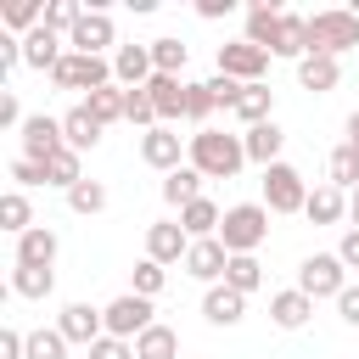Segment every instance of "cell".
Masks as SVG:
<instances>
[{"mask_svg": "<svg viewBox=\"0 0 359 359\" xmlns=\"http://www.w3.org/2000/svg\"><path fill=\"white\" fill-rule=\"evenodd\" d=\"M337 314H342L348 325H359V286H348V292L337 297Z\"/></svg>", "mask_w": 359, "mask_h": 359, "instance_id": "obj_50", "label": "cell"}, {"mask_svg": "<svg viewBox=\"0 0 359 359\" xmlns=\"http://www.w3.org/2000/svg\"><path fill=\"white\" fill-rule=\"evenodd\" d=\"M264 236H269V208H264V202H236V208H224L219 241H224L230 258H236V252H258Z\"/></svg>", "mask_w": 359, "mask_h": 359, "instance_id": "obj_4", "label": "cell"}, {"mask_svg": "<svg viewBox=\"0 0 359 359\" xmlns=\"http://www.w3.org/2000/svg\"><path fill=\"white\" fill-rule=\"evenodd\" d=\"M224 269H230V252H224V241H219V236L191 241V252H185V275H191V280L219 286V280H224Z\"/></svg>", "mask_w": 359, "mask_h": 359, "instance_id": "obj_15", "label": "cell"}, {"mask_svg": "<svg viewBox=\"0 0 359 359\" xmlns=\"http://www.w3.org/2000/svg\"><path fill=\"white\" fill-rule=\"evenodd\" d=\"M208 84H213V101H219L224 112H236V95H241V84H236V79H224V73H213Z\"/></svg>", "mask_w": 359, "mask_h": 359, "instance_id": "obj_47", "label": "cell"}, {"mask_svg": "<svg viewBox=\"0 0 359 359\" xmlns=\"http://www.w3.org/2000/svg\"><path fill=\"white\" fill-rule=\"evenodd\" d=\"M62 135H67V146L84 157V151H95V140H101V123H95V118H90V107L79 101L73 112H62Z\"/></svg>", "mask_w": 359, "mask_h": 359, "instance_id": "obj_26", "label": "cell"}, {"mask_svg": "<svg viewBox=\"0 0 359 359\" xmlns=\"http://www.w3.org/2000/svg\"><path fill=\"white\" fill-rule=\"evenodd\" d=\"M337 258H342L348 269H359V230H348V236L337 241Z\"/></svg>", "mask_w": 359, "mask_h": 359, "instance_id": "obj_51", "label": "cell"}, {"mask_svg": "<svg viewBox=\"0 0 359 359\" xmlns=\"http://www.w3.org/2000/svg\"><path fill=\"white\" fill-rule=\"evenodd\" d=\"M151 107H157V123H180L185 118V101H191V84H180L174 73H151Z\"/></svg>", "mask_w": 359, "mask_h": 359, "instance_id": "obj_18", "label": "cell"}, {"mask_svg": "<svg viewBox=\"0 0 359 359\" xmlns=\"http://www.w3.org/2000/svg\"><path fill=\"white\" fill-rule=\"evenodd\" d=\"M50 84L56 90H107L112 84V62L107 56H84V50H67L56 67H50Z\"/></svg>", "mask_w": 359, "mask_h": 359, "instance_id": "obj_5", "label": "cell"}, {"mask_svg": "<svg viewBox=\"0 0 359 359\" xmlns=\"http://www.w3.org/2000/svg\"><path fill=\"white\" fill-rule=\"evenodd\" d=\"M84 107H90V118L107 129V123H118V118H123V107H129V90H123V84H107V90L84 95Z\"/></svg>", "mask_w": 359, "mask_h": 359, "instance_id": "obj_31", "label": "cell"}, {"mask_svg": "<svg viewBox=\"0 0 359 359\" xmlns=\"http://www.w3.org/2000/svg\"><path fill=\"white\" fill-rule=\"evenodd\" d=\"M22 123H28V118H22V107H17V95L6 90V95H0V129H22Z\"/></svg>", "mask_w": 359, "mask_h": 359, "instance_id": "obj_49", "label": "cell"}, {"mask_svg": "<svg viewBox=\"0 0 359 359\" xmlns=\"http://www.w3.org/2000/svg\"><path fill=\"white\" fill-rule=\"evenodd\" d=\"M224 286H236L241 297H252V292L264 286V264H258V252H236L230 269H224Z\"/></svg>", "mask_w": 359, "mask_h": 359, "instance_id": "obj_32", "label": "cell"}, {"mask_svg": "<svg viewBox=\"0 0 359 359\" xmlns=\"http://www.w3.org/2000/svg\"><path fill=\"white\" fill-rule=\"evenodd\" d=\"M325 185H337V191H353V185H359V157H353L348 140L325 157Z\"/></svg>", "mask_w": 359, "mask_h": 359, "instance_id": "obj_33", "label": "cell"}, {"mask_svg": "<svg viewBox=\"0 0 359 359\" xmlns=\"http://www.w3.org/2000/svg\"><path fill=\"white\" fill-rule=\"evenodd\" d=\"M348 146H359V112L348 118Z\"/></svg>", "mask_w": 359, "mask_h": 359, "instance_id": "obj_54", "label": "cell"}, {"mask_svg": "<svg viewBox=\"0 0 359 359\" xmlns=\"http://www.w3.org/2000/svg\"><path fill=\"white\" fill-rule=\"evenodd\" d=\"M297 292H309L314 303H320V297H342V292H348V264H342L337 252H309V258L297 264Z\"/></svg>", "mask_w": 359, "mask_h": 359, "instance_id": "obj_6", "label": "cell"}, {"mask_svg": "<svg viewBox=\"0 0 359 359\" xmlns=\"http://www.w3.org/2000/svg\"><path fill=\"white\" fill-rule=\"evenodd\" d=\"M56 331H62L67 342H79V348H95V342L107 337V314L90 309V303H67V309L56 314Z\"/></svg>", "mask_w": 359, "mask_h": 359, "instance_id": "obj_12", "label": "cell"}, {"mask_svg": "<svg viewBox=\"0 0 359 359\" xmlns=\"http://www.w3.org/2000/svg\"><path fill=\"white\" fill-rule=\"evenodd\" d=\"M123 118H129L135 129H157V107H151V90H129V107H123Z\"/></svg>", "mask_w": 359, "mask_h": 359, "instance_id": "obj_42", "label": "cell"}, {"mask_svg": "<svg viewBox=\"0 0 359 359\" xmlns=\"http://www.w3.org/2000/svg\"><path fill=\"white\" fill-rule=\"evenodd\" d=\"M0 230H11V236H28L34 230V208H28L22 191H6L0 196Z\"/></svg>", "mask_w": 359, "mask_h": 359, "instance_id": "obj_34", "label": "cell"}, {"mask_svg": "<svg viewBox=\"0 0 359 359\" xmlns=\"http://www.w3.org/2000/svg\"><path fill=\"white\" fill-rule=\"evenodd\" d=\"M79 17H84V6H79V0H45V28H50V34H62V39H67V34L79 28Z\"/></svg>", "mask_w": 359, "mask_h": 359, "instance_id": "obj_39", "label": "cell"}, {"mask_svg": "<svg viewBox=\"0 0 359 359\" xmlns=\"http://www.w3.org/2000/svg\"><path fill=\"white\" fill-rule=\"evenodd\" d=\"M151 45H118L112 50V84H123V90H146L151 84Z\"/></svg>", "mask_w": 359, "mask_h": 359, "instance_id": "obj_13", "label": "cell"}, {"mask_svg": "<svg viewBox=\"0 0 359 359\" xmlns=\"http://www.w3.org/2000/svg\"><path fill=\"white\" fill-rule=\"evenodd\" d=\"M180 157H191V151L180 146V129H174V123H157V129H146V135H140V163H146V168L174 174V168H185Z\"/></svg>", "mask_w": 359, "mask_h": 359, "instance_id": "obj_10", "label": "cell"}, {"mask_svg": "<svg viewBox=\"0 0 359 359\" xmlns=\"http://www.w3.org/2000/svg\"><path fill=\"white\" fill-rule=\"evenodd\" d=\"M185 252H191V236H185L180 219H163V224L146 230V258H157L163 269H168V264H185Z\"/></svg>", "mask_w": 359, "mask_h": 359, "instance_id": "obj_14", "label": "cell"}, {"mask_svg": "<svg viewBox=\"0 0 359 359\" xmlns=\"http://www.w3.org/2000/svg\"><path fill=\"white\" fill-rule=\"evenodd\" d=\"M219 73L236 79V84H264V73H269V50H258V45H247V39L219 45Z\"/></svg>", "mask_w": 359, "mask_h": 359, "instance_id": "obj_9", "label": "cell"}, {"mask_svg": "<svg viewBox=\"0 0 359 359\" xmlns=\"http://www.w3.org/2000/svg\"><path fill=\"white\" fill-rule=\"evenodd\" d=\"M62 45H67V39H62V34H50V28L39 22L34 34H22V62H28V67H39V73H50V67L67 56Z\"/></svg>", "mask_w": 359, "mask_h": 359, "instance_id": "obj_20", "label": "cell"}, {"mask_svg": "<svg viewBox=\"0 0 359 359\" xmlns=\"http://www.w3.org/2000/svg\"><path fill=\"white\" fill-rule=\"evenodd\" d=\"M348 219H353V230H359V185L348 191Z\"/></svg>", "mask_w": 359, "mask_h": 359, "instance_id": "obj_53", "label": "cell"}, {"mask_svg": "<svg viewBox=\"0 0 359 359\" xmlns=\"http://www.w3.org/2000/svg\"><path fill=\"white\" fill-rule=\"evenodd\" d=\"M135 359H180V331L174 325H146L140 337H135Z\"/></svg>", "mask_w": 359, "mask_h": 359, "instance_id": "obj_27", "label": "cell"}, {"mask_svg": "<svg viewBox=\"0 0 359 359\" xmlns=\"http://www.w3.org/2000/svg\"><path fill=\"white\" fill-rule=\"evenodd\" d=\"M101 314H107V337H123V342H135L146 325H157V320H151V297H135V292L112 297Z\"/></svg>", "mask_w": 359, "mask_h": 359, "instance_id": "obj_8", "label": "cell"}, {"mask_svg": "<svg viewBox=\"0 0 359 359\" xmlns=\"http://www.w3.org/2000/svg\"><path fill=\"white\" fill-rule=\"evenodd\" d=\"M241 146H247V163H280V146H286V129L269 118V123H258V129H247L241 135Z\"/></svg>", "mask_w": 359, "mask_h": 359, "instance_id": "obj_22", "label": "cell"}, {"mask_svg": "<svg viewBox=\"0 0 359 359\" xmlns=\"http://www.w3.org/2000/svg\"><path fill=\"white\" fill-rule=\"evenodd\" d=\"M163 286H168V269H163L157 258H140V264L129 269V292H135V297H157Z\"/></svg>", "mask_w": 359, "mask_h": 359, "instance_id": "obj_35", "label": "cell"}, {"mask_svg": "<svg viewBox=\"0 0 359 359\" xmlns=\"http://www.w3.org/2000/svg\"><path fill=\"white\" fill-rule=\"evenodd\" d=\"M45 174H50V185H62V191H73L79 180H84V163H79V151L73 146H62L50 163H45Z\"/></svg>", "mask_w": 359, "mask_h": 359, "instance_id": "obj_37", "label": "cell"}, {"mask_svg": "<svg viewBox=\"0 0 359 359\" xmlns=\"http://www.w3.org/2000/svg\"><path fill=\"white\" fill-rule=\"evenodd\" d=\"M107 45H118V28H112V17H107V11H84V17H79V28L67 34V50H84V56H101Z\"/></svg>", "mask_w": 359, "mask_h": 359, "instance_id": "obj_16", "label": "cell"}, {"mask_svg": "<svg viewBox=\"0 0 359 359\" xmlns=\"http://www.w3.org/2000/svg\"><path fill=\"white\" fill-rule=\"evenodd\" d=\"M67 337L50 325V331H28V359H67Z\"/></svg>", "mask_w": 359, "mask_h": 359, "instance_id": "obj_40", "label": "cell"}, {"mask_svg": "<svg viewBox=\"0 0 359 359\" xmlns=\"http://www.w3.org/2000/svg\"><path fill=\"white\" fill-rule=\"evenodd\" d=\"M0 22H6V34H34V28L45 22V6H39V0H11Z\"/></svg>", "mask_w": 359, "mask_h": 359, "instance_id": "obj_36", "label": "cell"}, {"mask_svg": "<svg viewBox=\"0 0 359 359\" xmlns=\"http://www.w3.org/2000/svg\"><path fill=\"white\" fill-rule=\"evenodd\" d=\"M353 11H359V6H353Z\"/></svg>", "mask_w": 359, "mask_h": 359, "instance_id": "obj_55", "label": "cell"}, {"mask_svg": "<svg viewBox=\"0 0 359 359\" xmlns=\"http://www.w3.org/2000/svg\"><path fill=\"white\" fill-rule=\"evenodd\" d=\"M17 62H22V39L17 34H0V73H11Z\"/></svg>", "mask_w": 359, "mask_h": 359, "instance_id": "obj_48", "label": "cell"}, {"mask_svg": "<svg viewBox=\"0 0 359 359\" xmlns=\"http://www.w3.org/2000/svg\"><path fill=\"white\" fill-rule=\"evenodd\" d=\"M264 208L269 213H303L309 208V185L292 163H269L264 168Z\"/></svg>", "mask_w": 359, "mask_h": 359, "instance_id": "obj_7", "label": "cell"}, {"mask_svg": "<svg viewBox=\"0 0 359 359\" xmlns=\"http://www.w3.org/2000/svg\"><path fill=\"white\" fill-rule=\"evenodd\" d=\"M309 314H314V297H309V292H297V286L269 297V320H275L280 331H303V325H309Z\"/></svg>", "mask_w": 359, "mask_h": 359, "instance_id": "obj_21", "label": "cell"}, {"mask_svg": "<svg viewBox=\"0 0 359 359\" xmlns=\"http://www.w3.org/2000/svg\"><path fill=\"white\" fill-rule=\"evenodd\" d=\"M236 118H241L247 129L269 123V118H275V90H269V84H241V95H236Z\"/></svg>", "mask_w": 359, "mask_h": 359, "instance_id": "obj_23", "label": "cell"}, {"mask_svg": "<svg viewBox=\"0 0 359 359\" xmlns=\"http://www.w3.org/2000/svg\"><path fill=\"white\" fill-rule=\"evenodd\" d=\"M67 208H73L79 219H90V213H101V208H107V185H101V180H79V185L67 191Z\"/></svg>", "mask_w": 359, "mask_h": 359, "instance_id": "obj_38", "label": "cell"}, {"mask_svg": "<svg viewBox=\"0 0 359 359\" xmlns=\"http://www.w3.org/2000/svg\"><path fill=\"white\" fill-rule=\"evenodd\" d=\"M0 359H28V331L6 325V331H0Z\"/></svg>", "mask_w": 359, "mask_h": 359, "instance_id": "obj_45", "label": "cell"}, {"mask_svg": "<svg viewBox=\"0 0 359 359\" xmlns=\"http://www.w3.org/2000/svg\"><path fill=\"white\" fill-rule=\"evenodd\" d=\"M56 252H62L56 230H50V224H34L28 236H17V252H11V264H28V269H56Z\"/></svg>", "mask_w": 359, "mask_h": 359, "instance_id": "obj_17", "label": "cell"}, {"mask_svg": "<svg viewBox=\"0 0 359 359\" xmlns=\"http://www.w3.org/2000/svg\"><path fill=\"white\" fill-rule=\"evenodd\" d=\"M163 202L168 208H191V202H202V174L185 163V168H174V174H163Z\"/></svg>", "mask_w": 359, "mask_h": 359, "instance_id": "obj_28", "label": "cell"}, {"mask_svg": "<svg viewBox=\"0 0 359 359\" xmlns=\"http://www.w3.org/2000/svg\"><path fill=\"white\" fill-rule=\"evenodd\" d=\"M11 292H17V297H28V303H39V297H50V292H56V269L11 264Z\"/></svg>", "mask_w": 359, "mask_h": 359, "instance_id": "obj_30", "label": "cell"}, {"mask_svg": "<svg viewBox=\"0 0 359 359\" xmlns=\"http://www.w3.org/2000/svg\"><path fill=\"white\" fill-rule=\"evenodd\" d=\"M230 11H236V0H196V17H208V22L213 17H230Z\"/></svg>", "mask_w": 359, "mask_h": 359, "instance_id": "obj_52", "label": "cell"}, {"mask_svg": "<svg viewBox=\"0 0 359 359\" xmlns=\"http://www.w3.org/2000/svg\"><path fill=\"white\" fill-rule=\"evenodd\" d=\"M11 180H17V191H28V185H50L45 163H28V157H17V163H11Z\"/></svg>", "mask_w": 359, "mask_h": 359, "instance_id": "obj_44", "label": "cell"}, {"mask_svg": "<svg viewBox=\"0 0 359 359\" xmlns=\"http://www.w3.org/2000/svg\"><path fill=\"white\" fill-rule=\"evenodd\" d=\"M180 224H185V236L191 241H208V236H219V224H224V213H219V202H191V208H180Z\"/></svg>", "mask_w": 359, "mask_h": 359, "instance_id": "obj_29", "label": "cell"}, {"mask_svg": "<svg viewBox=\"0 0 359 359\" xmlns=\"http://www.w3.org/2000/svg\"><path fill=\"white\" fill-rule=\"evenodd\" d=\"M247 45L286 56V62H303L309 56V17H292L275 0H252L247 6Z\"/></svg>", "mask_w": 359, "mask_h": 359, "instance_id": "obj_1", "label": "cell"}, {"mask_svg": "<svg viewBox=\"0 0 359 359\" xmlns=\"http://www.w3.org/2000/svg\"><path fill=\"white\" fill-rule=\"evenodd\" d=\"M241 314H247V297L236 292V286H208V297H202V320L208 325H241Z\"/></svg>", "mask_w": 359, "mask_h": 359, "instance_id": "obj_19", "label": "cell"}, {"mask_svg": "<svg viewBox=\"0 0 359 359\" xmlns=\"http://www.w3.org/2000/svg\"><path fill=\"white\" fill-rule=\"evenodd\" d=\"M303 219H309V224H337V219H348V191H337V185H314Z\"/></svg>", "mask_w": 359, "mask_h": 359, "instance_id": "obj_24", "label": "cell"}, {"mask_svg": "<svg viewBox=\"0 0 359 359\" xmlns=\"http://www.w3.org/2000/svg\"><path fill=\"white\" fill-rule=\"evenodd\" d=\"M151 67L180 79V67H185V45H180V39H151Z\"/></svg>", "mask_w": 359, "mask_h": 359, "instance_id": "obj_41", "label": "cell"}, {"mask_svg": "<svg viewBox=\"0 0 359 359\" xmlns=\"http://www.w3.org/2000/svg\"><path fill=\"white\" fill-rule=\"evenodd\" d=\"M17 135H22V157H28V163H50V157L67 146V135H62V118H45V112H34V118H28Z\"/></svg>", "mask_w": 359, "mask_h": 359, "instance_id": "obj_11", "label": "cell"}, {"mask_svg": "<svg viewBox=\"0 0 359 359\" xmlns=\"http://www.w3.org/2000/svg\"><path fill=\"white\" fill-rule=\"evenodd\" d=\"M90 359H135V342H123V337H101V342L90 348Z\"/></svg>", "mask_w": 359, "mask_h": 359, "instance_id": "obj_46", "label": "cell"}, {"mask_svg": "<svg viewBox=\"0 0 359 359\" xmlns=\"http://www.w3.org/2000/svg\"><path fill=\"white\" fill-rule=\"evenodd\" d=\"M359 45V11L353 6H325L309 17V56H337Z\"/></svg>", "mask_w": 359, "mask_h": 359, "instance_id": "obj_3", "label": "cell"}, {"mask_svg": "<svg viewBox=\"0 0 359 359\" xmlns=\"http://www.w3.org/2000/svg\"><path fill=\"white\" fill-rule=\"evenodd\" d=\"M213 112H219V101H213V84H191L185 118H191V123H202V118H213Z\"/></svg>", "mask_w": 359, "mask_h": 359, "instance_id": "obj_43", "label": "cell"}, {"mask_svg": "<svg viewBox=\"0 0 359 359\" xmlns=\"http://www.w3.org/2000/svg\"><path fill=\"white\" fill-rule=\"evenodd\" d=\"M185 163L202 174V180H236L241 174V163H247V146H241V135H224V129H196L191 140H185Z\"/></svg>", "mask_w": 359, "mask_h": 359, "instance_id": "obj_2", "label": "cell"}, {"mask_svg": "<svg viewBox=\"0 0 359 359\" xmlns=\"http://www.w3.org/2000/svg\"><path fill=\"white\" fill-rule=\"evenodd\" d=\"M337 79H342V62H337V56H303V62H297V84L314 90V95L337 90Z\"/></svg>", "mask_w": 359, "mask_h": 359, "instance_id": "obj_25", "label": "cell"}]
</instances>
